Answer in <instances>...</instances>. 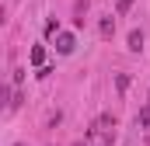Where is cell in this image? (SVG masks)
Here are the masks:
<instances>
[{
  "instance_id": "cell-4",
  "label": "cell",
  "mask_w": 150,
  "mask_h": 146,
  "mask_svg": "<svg viewBox=\"0 0 150 146\" xmlns=\"http://www.w3.org/2000/svg\"><path fill=\"white\" fill-rule=\"evenodd\" d=\"M115 32V18H101V38H112Z\"/></svg>"
},
{
  "instance_id": "cell-1",
  "label": "cell",
  "mask_w": 150,
  "mask_h": 146,
  "mask_svg": "<svg viewBox=\"0 0 150 146\" xmlns=\"http://www.w3.org/2000/svg\"><path fill=\"white\" fill-rule=\"evenodd\" d=\"M74 45H77V38L70 35V32H59V35H56V52H59V56H70Z\"/></svg>"
},
{
  "instance_id": "cell-5",
  "label": "cell",
  "mask_w": 150,
  "mask_h": 146,
  "mask_svg": "<svg viewBox=\"0 0 150 146\" xmlns=\"http://www.w3.org/2000/svg\"><path fill=\"white\" fill-rule=\"evenodd\" d=\"M133 4H136V0H119V4H115V14H119V18H122V14H129V7H133Z\"/></svg>"
},
{
  "instance_id": "cell-2",
  "label": "cell",
  "mask_w": 150,
  "mask_h": 146,
  "mask_svg": "<svg viewBox=\"0 0 150 146\" xmlns=\"http://www.w3.org/2000/svg\"><path fill=\"white\" fill-rule=\"evenodd\" d=\"M129 49H133V52H140V49H143V32H140V28H136V32H129Z\"/></svg>"
},
{
  "instance_id": "cell-3",
  "label": "cell",
  "mask_w": 150,
  "mask_h": 146,
  "mask_svg": "<svg viewBox=\"0 0 150 146\" xmlns=\"http://www.w3.org/2000/svg\"><path fill=\"white\" fill-rule=\"evenodd\" d=\"M28 59H32V66H42V63H45V49H42V45H35Z\"/></svg>"
},
{
  "instance_id": "cell-6",
  "label": "cell",
  "mask_w": 150,
  "mask_h": 146,
  "mask_svg": "<svg viewBox=\"0 0 150 146\" xmlns=\"http://www.w3.org/2000/svg\"><path fill=\"white\" fill-rule=\"evenodd\" d=\"M140 125H143V129H150V101H147V108L140 111Z\"/></svg>"
}]
</instances>
